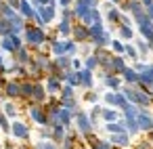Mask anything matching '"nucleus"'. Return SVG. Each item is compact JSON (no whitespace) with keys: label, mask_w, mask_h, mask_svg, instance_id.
<instances>
[{"label":"nucleus","mask_w":153,"mask_h":149,"mask_svg":"<svg viewBox=\"0 0 153 149\" xmlns=\"http://www.w3.org/2000/svg\"><path fill=\"white\" fill-rule=\"evenodd\" d=\"M0 128L7 130V132H9V128H11V126H9V122H7V118H4L2 113H0Z\"/></svg>","instance_id":"72a5a7b5"},{"label":"nucleus","mask_w":153,"mask_h":149,"mask_svg":"<svg viewBox=\"0 0 153 149\" xmlns=\"http://www.w3.org/2000/svg\"><path fill=\"white\" fill-rule=\"evenodd\" d=\"M4 90H7L9 97H19V82H7Z\"/></svg>","instance_id":"dca6fc26"},{"label":"nucleus","mask_w":153,"mask_h":149,"mask_svg":"<svg viewBox=\"0 0 153 149\" xmlns=\"http://www.w3.org/2000/svg\"><path fill=\"white\" fill-rule=\"evenodd\" d=\"M76 122H78V128H80L82 132H86V134H88V132L92 130V122H90V118H88L86 113H82V111H80V113L76 115Z\"/></svg>","instance_id":"20e7f679"},{"label":"nucleus","mask_w":153,"mask_h":149,"mask_svg":"<svg viewBox=\"0 0 153 149\" xmlns=\"http://www.w3.org/2000/svg\"><path fill=\"white\" fill-rule=\"evenodd\" d=\"M140 4H145V7H149V4H153V0H140Z\"/></svg>","instance_id":"a19ab883"},{"label":"nucleus","mask_w":153,"mask_h":149,"mask_svg":"<svg viewBox=\"0 0 153 149\" xmlns=\"http://www.w3.org/2000/svg\"><path fill=\"white\" fill-rule=\"evenodd\" d=\"M78 82H80L82 86L90 88V86H92V74H90V69H80V72H78Z\"/></svg>","instance_id":"6e6552de"},{"label":"nucleus","mask_w":153,"mask_h":149,"mask_svg":"<svg viewBox=\"0 0 153 149\" xmlns=\"http://www.w3.org/2000/svg\"><path fill=\"white\" fill-rule=\"evenodd\" d=\"M59 4H61V7H65V9H67V7H69V4H71V0H59Z\"/></svg>","instance_id":"4c0bfd02"},{"label":"nucleus","mask_w":153,"mask_h":149,"mask_svg":"<svg viewBox=\"0 0 153 149\" xmlns=\"http://www.w3.org/2000/svg\"><path fill=\"white\" fill-rule=\"evenodd\" d=\"M124 53H128L132 59H138V53H136V48H134V46H130V44H128V46H124Z\"/></svg>","instance_id":"7c9ffc66"},{"label":"nucleus","mask_w":153,"mask_h":149,"mask_svg":"<svg viewBox=\"0 0 153 149\" xmlns=\"http://www.w3.org/2000/svg\"><path fill=\"white\" fill-rule=\"evenodd\" d=\"M86 99H88V101H97V95H94V92H90V95H88Z\"/></svg>","instance_id":"ea45409f"},{"label":"nucleus","mask_w":153,"mask_h":149,"mask_svg":"<svg viewBox=\"0 0 153 149\" xmlns=\"http://www.w3.org/2000/svg\"><path fill=\"white\" fill-rule=\"evenodd\" d=\"M111 46H113V51H115V53H120V55L124 53V44H122L120 40H113V42H111Z\"/></svg>","instance_id":"2f4dec72"},{"label":"nucleus","mask_w":153,"mask_h":149,"mask_svg":"<svg viewBox=\"0 0 153 149\" xmlns=\"http://www.w3.org/2000/svg\"><path fill=\"white\" fill-rule=\"evenodd\" d=\"M0 67H2V55H0Z\"/></svg>","instance_id":"79ce46f5"},{"label":"nucleus","mask_w":153,"mask_h":149,"mask_svg":"<svg viewBox=\"0 0 153 149\" xmlns=\"http://www.w3.org/2000/svg\"><path fill=\"white\" fill-rule=\"evenodd\" d=\"M105 86L117 90V88H120V78H117V76H107V78H105Z\"/></svg>","instance_id":"412c9836"},{"label":"nucleus","mask_w":153,"mask_h":149,"mask_svg":"<svg viewBox=\"0 0 153 149\" xmlns=\"http://www.w3.org/2000/svg\"><path fill=\"white\" fill-rule=\"evenodd\" d=\"M61 99H74V86H65L63 90H61Z\"/></svg>","instance_id":"c85d7f7f"},{"label":"nucleus","mask_w":153,"mask_h":149,"mask_svg":"<svg viewBox=\"0 0 153 149\" xmlns=\"http://www.w3.org/2000/svg\"><path fill=\"white\" fill-rule=\"evenodd\" d=\"M4 113H7L9 118H15V115H17V109H15V105L7 103V105H4Z\"/></svg>","instance_id":"c756f323"},{"label":"nucleus","mask_w":153,"mask_h":149,"mask_svg":"<svg viewBox=\"0 0 153 149\" xmlns=\"http://www.w3.org/2000/svg\"><path fill=\"white\" fill-rule=\"evenodd\" d=\"M11 132H13L17 139H27V136H30V128H27L25 124H21V122H15V124L11 126Z\"/></svg>","instance_id":"39448f33"},{"label":"nucleus","mask_w":153,"mask_h":149,"mask_svg":"<svg viewBox=\"0 0 153 149\" xmlns=\"http://www.w3.org/2000/svg\"><path fill=\"white\" fill-rule=\"evenodd\" d=\"M15 53H17V61H19V63H30V55H27V51H25L23 46L17 48Z\"/></svg>","instance_id":"4be33fe9"},{"label":"nucleus","mask_w":153,"mask_h":149,"mask_svg":"<svg viewBox=\"0 0 153 149\" xmlns=\"http://www.w3.org/2000/svg\"><path fill=\"white\" fill-rule=\"evenodd\" d=\"M105 101L111 103V105H115V92H107V95H105Z\"/></svg>","instance_id":"f704fd0d"},{"label":"nucleus","mask_w":153,"mask_h":149,"mask_svg":"<svg viewBox=\"0 0 153 149\" xmlns=\"http://www.w3.org/2000/svg\"><path fill=\"white\" fill-rule=\"evenodd\" d=\"M25 40L32 44V46H40L44 42V32L42 28H27L25 30Z\"/></svg>","instance_id":"f257e3e1"},{"label":"nucleus","mask_w":153,"mask_h":149,"mask_svg":"<svg viewBox=\"0 0 153 149\" xmlns=\"http://www.w3.org/2000/svg\"><path fill=\"white\" fill-rule=\"evenodd\" d=\"M113 2H120V0H113Z\"/></svg>","instance_id":"c03bdc74"},{"label":"nucleus","mask_w":153,"mask_h":149,"mask_svg":"<svg viewBox=\"0 0 153 149\" xmlns=\"http://www.w3.org/2000/svg\"><path fill=\"white\" fill-rule=\"evenodd\" d=\"M120 36L126 38V40H130V38H132V30H130V25H122V28H120Z\"/></svg>","instance_id":"bb28decb"},{"label":"nucleus","mask_w":153,"mask_h":149,"mask_svg":"<svg viewBox=\"0 0 153 149\" xmlns=\"http://www.w3.org/2000/svg\"><path fill=\"white\" fill-rule=\"evenodd\" d=\"M111 143H115V145H120V147H128V145H130V139H128L126 132H117V134L111 136Z\"/></svg>","instance_id":"ddd939ff"},{"label":"nucleus","mask_w":153,"mask_h":149,"mask_svg":"<svg viewBox=\"0 0 153 149\" xmlns=\"http://www.w3.org/2000/svg\"><path fill=\"white\" fill-rule=\"evenodd\" d=\"M101 115H103L105 122H115L117 120V111H113V109H101Z\"/></svg>","instance_id":"aec40b11"},{"label":"nucleus","mask_w":153,"mask_h":149,"mask_svg":"<svg viewBox=\"0 0 153 149\" xmlns=\"http://www.w3.org/2000/svg\"><path fill=\"white\" fill-rule=\"evenodd\" d=\"M136 126L143 128V130H151V128H153V120H151L145 111L138 109V113H136Z\"/></svg>","instance_id":"7ed1b4c3"},{"label":"nucleus","mask_w":153,"mask_h":149,"mask_svg":"<svg viewBox=\"0 0 153 149\" xmlns=\"http://www.w3.org/2000/svg\"><path fill=\"white\" fill-rule=\"evenodd\" d=\"M80 65H82V63H80L78 59H74V61H71V67H76V69H80Z\"/></svg>","instance_id":"58836bf2"},{"label":"nucleus","mask_w":153,"mask_h":149,"mask_svg":"<svg viewBox=\"0 0 153 149\" xmlns=\"http://www.w3.org/2000/svg\"><path fill=\"white\" fill-rule=\"evenodd\" d=\"M147 48H149V46H147V44H143V42H138V51H140V53H143V55H145V53H147Z\"/></svg>","instance_id":"e433bc0d"},{"label":"nucleus","mask_w":153,"mask_h":149,"mask_svg":"<svg viewBox=\"0 0 153 149\" xmlns=\"http://www.w3.org/2000/svg\"><path fill=\"white\" fill-rule=\"evenodd\" d=\"M55 65H57L59 69H67V67L71 65V61H69V57H65V55H59V57L55 59Z\"/></svg>","instance_id":"a211bd4d"},{"label":"nucleus","mask_w":153,"mask_h":149,"mask_svg":"<svg viewBox=\"0 0 153 149\" xmlns=\"http://www.w3.org/2000/svg\"><path fill=\"white\" fill-rule=\"evenodd\" d=\"M36 13L40 15V19H42V21H44V25H46V23H51V21H53V17H55V4L38 7V9H36Z\"/></svg>","instance_id":"f03ea898"},{"label":"nucleus","mask_w":153,"mask_h":149,"mask_svg":"<svg viewBox=\"0 0 153 149\" xmlns=\"http://www.w3.org/2000/svg\"><path fill=\"white\" fill-rule=\"evenodd\" d=\"M109 132H113V134H117V132H126V126H124V122H107V126H105Z\"/></svg>","instance_id":"2eb2a0df"},{"label":"nucleus","mask_w":153,"mask_h":149,"mask_svg":"<svg viewBox=\"0 0 153 149\" xmlns=\"http://www.w3.org/2000/svg\"><path fill=\"white\" fill-rule=\"evenodd\" d=\"M30 115H32L40 126H46V124H48V118H46V113H44L40 107H32V109H30Z\"/></svg>","instance_id":"0eeeda50"},{"label":"nucleus","mask_w":153,"mask_h":149,"mask_svg":"<svg viewBox=\"0 0 153 149\" xmlns=\"http://www.w3.org/2000/svg\"><path fill=\"white\" fill-rule=\"evenodd\" d=\"M44 92H46V90H44L40 84H34V92H32V97H34L36 101H44Z\"/></svg>","instance_id":"b1692460"},{"label":"nucleus","mask_w":153,"mask_h":149,"mask_svg":"<svg viewBox=\"0 0 153 149\" xmlns=\"http://www.w3.org/2000/svg\"><path fill=\"white\" fill-rule=\"evenodd\" d=\"M99 65V59H97V55H90L88 59H86V69H94Z\"/></svg>","instance_id":"cd10ccee"},{"label":"nucleus","mask_w":153,"mask_h":149,"mask_svg":"<svg viewBox=\"0 0 153 149\" xmlns=\"http://www.w3.org/2000/svg\"><path fill=\"white\" fill-rule=\"evenodd\" d=\"M71 32H74V36H76L78 42H84V40L88 38V28H86V25H76Z\"/></svg>","instance_id":"f8f14e48"},{"label":"nucleus","mask_w":153,"mask_h":149,"mask_svg":"<svg viewBox=\"0 0 153 149\" xmlns=\"http://www.w3.org/2000/svg\"><path fill=\"white\" fill-rule=\"evenodd\" d=\"M7 149H13V147H11V145H9V147H7Z\"/></svg>","instance_id":"37998d69"},{"label":"nucleus","mask_w":153,"mask_h":149,"mask_svg":"<svg viewBox=\"0 0 153 149\" xmlns=\"http://www.w3.org/2000/svg\"><path fill=\"white\" fill-rule=\"evenodd\" d=\"M124 67H126V63H124V59H122V57H111L109 72H117V74H122V72H124Z\"/></svg>","instance_id":"9b49d317"},{"label":"nucleus","mask_w":153,"mask_h":149,"mask_svg":"<svg viewBox=\"0 0 153 149\" xmlns=\"http://www.w3.org/2000/svg\"><path fill=\"white\" fill-rule=\"evenodd\" d=\"M51 44H53V53H55L57 57L65 53V40H53Z\"/></svg>","instance_id":"f3484780"},{"label":"nucleus","mask_w":153,"mask_h":149,"mask_svg":"<svg viewBox=\"0 0 153 149\" xmlns=\"http://www.w3.org/2000/svg\"><path fill=\"white\" fill-rule=\"evenodd\" d=\"M46 90H48V92H57V90H59V78L51 76V78H48V84H46Z\"/></svg>","instance_id":"5701e85b"},{"label":"nucleus","mask_w":153,"mask_h":149,"mask_svg":"<svg viewBox=\"0 0 153 149\" xmlns=\"http://www.w3.org/2000/svg\"><path fill=\"white\" fill-rule=\"evenodd\" d=\"M59 32H61L63 36H69V34H71V25H69V21L63 19V21L59 23Z\"/></svg>","instance_id":"393cba45"},{"label":"nucleus","mask_w":153,"mask_h":149,"mask_svg":"<svg viewBox=\"0 0 153 149\" xmlns=\"http://www.w3.org/2000/svg\"><path fill=\"white\" fill-rule=\"evenodd\" d=\"M7 4H9L11 9H17V7H19V0H7Z\"/></svg>","instance_id":"c9c22d12"},{"label":"nucleus","mask_w":153,"mask_h":149,"mask_svg":"<svg viewBox=\"0 0 153 149\" xmlns=\"http://www.w3.org/2000/svg\"><path fill=\"white\" fill-rule=\"evenodd\" d=\"M138 82L140 84H153V67H145L138 74Z\"/></svg>","instance_id":"9d476101"},{"label":"nucleus","mask_w":153,"mask_h":149,"mask_svg":"<svg viewBox=\"0 0 153 149\" xmlns=\"http://www.w3.org/2000/svg\"><path fill=\"white\" fill-rule=\"evenodd\" d=\"M32 92H34V84H32V82L19 84V95H21V97H32Z\"/></svg>","instance_id":"6ab92c4d"},{"label":"nucleus","mask_w":153,"mask_h":149,"mask_svg":"<svg viewBox=\"0 0 153 149\" xmlns=\"http://www.w3.org/2000/svg\"><path fill=\"white\" fill-rule=\"evenodd\" d=\"M88 11H90V7L84 2V0H78V2H76V9H74V15L80 17V19H84V17L88 15Z\"/></svg>","instance_id":"1a4fd4ad"},{"label":"nucleus","mask_w":153,"mask_h":149,"mask_svg":"<svg viewBox=\"0 0 153 149\" xmlns=\"http://www.w3.org/2000/svg\"><path fill=\"white\" fill-rule=\"evenodd\" d=\"M17 9H19V13H21L25 19H34V13H36V9H34V7L27 2V0H19V7H17Z\"/></svg>","instance_id":"423d86ee"},{"label":"nucleus","mask_w":153,"mask_h":149,"mask_svg":"<svg viewBox=\"0 0 153 149\" xmlns=\"http://www.w3.org/2000/svg\"><path fill=\"white\" fill-rule=\"evenodd\" d=\"M107 19H109V21H117V19H120V11L113 9V7H109V11H107Z\"/></svg>","instance_id":"a878e982"},{"label":"nucleus","mask_w":153,"mask_h":149,"mask_svg":"<svg viewBox=\"0 0 153 149\" xmlns=\"http://www.w3.org/2000/svg\"><path fill=\"white\" fill-rule=\"evenodd\" d=\"M122 76H124V78H126V82H130V84L138 82V74H136V69H132V67H124Z\"/></svg>","instance_id":"4468645a"},{"label":"nucleus","mask_w":153,"mask_h":149,"mask_svg":"<svg viewBox=\"0 0 153 149\" xmlns=\"http://www.w3.org/2000/svg\"><path fill=\"white\" fill-rule=\"evenodd\" d=\"M38 149H57L53 143H48V141H40L38 143Z\"/></svg>","instance_id":"473e14b6"}]
</instances>
